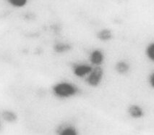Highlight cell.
<instances>
[{"label": "cell", "instance_id": "5bb4252c", "mask_svg": "<svg viewBox=\"0 0 154 135\" xmlns=\"http://www.w3.org/2000/svg\"><path fill=\"white\" fill-rule=\"evenodd\" d=\"M1 129H2V121L1 120H0V131H1Z\"/></svg>", "mask_w": 154, "mask_h": 135}, {"label": "cell", "instance_id": "6da1fadb", "mask_svg": "<svg viewBox=\"0 0 154 135\" xmlns=\"http://www.w3.org/2000/svg\"><path fill=\"white\" fill-rule=\"evenodd\" d=\"M51 94L54 98L60 100H68L80 95V89L75 83L67 80L57 82L51 86Z\"/></svg>", "mask_w": 154, "mask_h": 135}, {"label": "cell", "instance_id": "8992f818", "mask_svg": "<svg viewBox=\"0 0 154 135\" xmlns=\"http://www.w3.org/2000/svg\"><path fill=\"white\" fill-rule=\"evenodd\" d=\"M114 69L117 75L125 76L128 75L130 73L132 66L128 60L121 59V60H117L115 63L114 66Z\"/></svg>", "mask_w": 154, "mask_h": 135}, {"label": "cell", "instance_id": "ba28073f", "mask_svg": "<svg viewBox=\"0 0 154 135\" xmlns=\"http://www.w3.org/2000/svg\"><path fill=\"white\" fill-rule=\"evenodd\" d=\"M96 38L101 42L107 43L114 39V33L109 28H103L98 31L97 33H96Z\"/></svg>", "mask_w": 154, "mask_h": 135}, {"label": "cell", "instance_id": "4fadbf2b", "mask_svg": "<svg viewBox=\"0 0 154 135\" xmlns=\"http://www.w3.org/2000/svg\"><path fill=\"white\" fill-rule=\"evenodd\" d=\"M147 82L149 87L154 91V71H151L148 76V79H147Z\"/></svg>", "mask_w": 154, "mask_h": 135}, {"label": "cell", "instance_id": "5b68a950", "mask_svg": "<svg viewBox=\"0 0 154 135\" xmlns=\"http://www.w3.org/2000/svg\"><path fill=\"white\" fill-rule=\"evenodd\" d=\"M55 135H80V131L74 124L64 123L57 127Z\"/></svg>", "mask_w": 154, "mask_h": 135}, {"label": "cell", "instance_id": "9c48e42d", "mask_svg": "<svg viewBox=\"0 0 154 135\" xmlns=\"http://www.w3.org/2000/svg\"><path fill=\"white\" fill-rule=\"evenodd\" d=\"M53 50L57 54L62 55L70 51L71 46L67 43L63 42V41H59L55 43L53 46Z\"/></svg>", "mask_w": 154, "mask_h": 135}, {"label": "cell", "instance_id": "7a4b0ae2", "mask_svg": "<svg viewBox=\"0 0 154 135\" xmlns=\"http://www.w3.org/2000/svg\"><path fill=\"white\" fill-rule=\"evenodd\" d=\"M105 78V71L103 67H94L84 82L88 87L96 89L101 86Z\"/></svg>", "mask_w": 154, "mask_h": 135}, {"label": "cell", "instance_id": "30bf717a", "mask_svg": "<svg viewBox=\"0 0 154 135\" xmlns=\"http://www.w3.org/2000/svg\"><path fill=\"white\" fill-rule=\"evenodd\" d=\"M2 118L8 123L12 124L17 121V113L10 110H5L2 113Z\"/></svg>", "mask_w": 154, "mask_h": 135}, {"label": "cell", "instance_id": "277c9868", "mask_svg": "<svg viewBox=\"0 0 154 135\" xmlns=\"http://www.w3.org/2000/svg\"><path fill=\"white\" fill-rule=\"evenodd\" d=\"M106 61L104 51L100 48H94L91 50L88 55V62L93 67H103Z\"/></svg>", "mask_w": 154, "mask_h": 135}, {"label": "cell", "instance_id": "8fae6325", "mask_svg": "<svg viewBox=\"0 0 154 135\" xmlns=\"http://www.w3.org/2000/svg\"><path fill=\"white\" fill-rule=\"evenodd\" d=\"M145 55L150 62L154 63V41H150L145 48Z\"/></svg>", "mask_w": 154, "mask_h": 135}, {"label": "cell", "instance_id": "52a82bcc", "mask_svg": "<svg viewBox=\"0 0 154 135\" xmlns=\"http://www.w3.org/2000/svg\"><path fill=\"white\" fill-rule=\"evenodd\" d=\"M127 113L128 116L134 120L142 119L146 114L143 107L137 103L130 104L127 109Z\"/></svg>", "mask_w": 154, "mask_h": 135}, {"label": "cell", "instance_id": "7c38bea8", "mask_svg": "<svg viewBox=\"0 0 154 135\" xmlns=\"http://www.w3.org/2000/svg\"><path fill=\"white\" fill-rule=\"evenodd\" d=\"M6 2L15 9H21L28 5L29 0H5Z\"/></svg>", "mask_w": 154, "mask_h": 135}, {"label": "cell", "instance_id": "3957f363", "mask_svg": "<svg viewBox=\"0 0 154 135\" xmlns=\"http://www.w3.org/2000/svg\"><path fill=\"white\" fill-rule=\"evenodd\" d=\"M93 67L88 62H75L71 66V72L75 78L84 80L93 70Z\"/></svg>", "mask_w": 154, "mask_h": 135}]
</instances>
